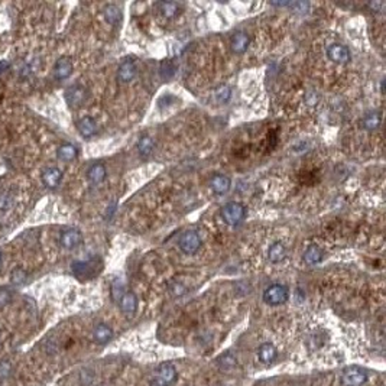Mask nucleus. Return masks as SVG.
I'll return each mask as SVG.
<instances>
[{"label":"nucleus","instance_id":"nucleus-1","mask_svg":"<svg viewBox=\"0 0 386 386\" xmlns=\"http://www.w3.org/2000/svg\"><path fill=\"white\" fill-rule=\"evenodd\" d=\"M73 273L78 279H93L103 269V262L100 258H90L87 261H76L71 265Z\"/></svg>","mask_w":386,"mask_h":386},{"label":"nucleus","instance_id":"nucleus-2","mask_svg":"<svg viewBox=\"0 0 386 386\" xmlns=\"http://www.w3.org/2000/svg\"><path fill=\"white\" fill-rule=\"evenodd\" d=\"M288 298H290V290L285 285H280V284H273V285L268 287L263 292V301L268 305H272V307L285 304Z\"/></svg>","mask_w":386,"mask_h":386},{"label":"nucleus","instance_id":"nucleus-3","mask_svg":"<svg viewBox=\"0 0 386 386\" xmlns=\"http://www.w3.org/2000/svg\"><path fill=\"white\" fill-rule=\"evenodd\" d=\"M244 216H246L244 207L240 203H236V201H230V203H227L222 208L223 220L229 226L240 224L243 222V219H244Z\"/></svg>","mask_w":386,"mask_h":386},{"label":"nucleus","instance_id":"nucleus-4","mask_svg":"<svg viewBox=\"0 0 386 386\" xmlns=\"http://www.w3.org/2000/svg\"><path fill=\"white\" fill-rule=\"evenodd\" d=\"M177 377H178V372H177V369L172 363H169V362H164V363H161L159 366L156 367V370H155V375L154 379H156L158 382H161V383H164L165 386H172L175 383V380H177Z\"/></svg>","mask_w":386,"mask_h":386},{"label":"nucleus","instance_id":"nucleus-5","mask_svg":"<svg viewBox=\"0 0 386 386\" xmlns=\"http://www.w3.org/2000/svg\"><path fill=\"white\" fill-rule=\"evenodd\" d=\"M367 375L360 367H347L341 375V385L343 386H363L366 383Z\"/></svg>","mask_w":386,"mask_h":386},{"label":"nucleus","instance_id":"nucleus-6","mask_svg":"<svg viewBox=\"0 0 386 386\" xmlns=\"http://www.w3.org/2000/svg\"><path fill=\"white\" fill-rule=\"evenodd\" d=\"M201 248V239L195 232H185L180 239V249L185 255H195Z\"/></svg>","mask_w":386,"mask_h":386},{"label":"nucleus","instance_id":"nucleus-7","mask_svg":"<svg viewBox=\"0 0 386 386\" xmlns=\"http://www.w3.org/2000/svg\"><path fill=\"white\" fill-rule=\"evenodd\" d=\"M65 100H67L69 107L83 106L84 101L87 100V90L83 87V86H80V84L71 86L67 90V93H65Z\"/></svg>","mask_w":386,"mask_h":386},{"label":"nucleus","instance_id":"nucleus-8","mask_svg":"<svg viewBox=\"0 0 386 386\" xmlns=\"http://www.w3.org/2000/svg\"><path fill=\"white\" fill-rule=\"evenodd\" d=\"M59 243L64 249L73 251L78 248L83 243V234L78 232L77 229H68L65 232L61 233L59 236Z\"/></svg>","mask_w":386,"mask_h":386},{"label":"nucleus","instance_id":"nucleus-9","mask_svg":"<svg viewBox=\"0 0 386 386\" xmlns=\"http://www.w3.org/2000/svg\"><path fill=\"white\" fill-rule=\"evenodd\" d=\"M327 57L336 64H346L350 61V51L341 44H331L327 48Z\"/></svg>","mask_w":386,"mask_h":386},{"label":"nucleus","instance_id":"nucleus-10","mask_svg":"<svg viewBox=\"0 0 386 386\" xmlns=\"http://www.w3.org/2000/svg\"><path fill=\"white\" fill-rule=\"evenodd\" d=\"M136 74H137V67H136L135 61L126 59V61H123V62L120 64V67H119L117 78H119V81H122V83H130V81L135 80Z\"/></svg>","mask_w":386,"mask_h":386},{"label":"nucleus","instance_id":"nucleus-11","mask_svg":"<svg viewBox=\"0 0 386 386\" xmlns=\"http://www.w3.org/2000/svg\"><path fill=\"white\" fill-rule=\"evenodd\" d=\"M119 305L126 317L132 319L137 311V298L133 292H125V295L119 301Z\"/></svg>","mask_w":386,"mask_h":386},{"label":"nucleus","instance_id":"nucleus-12","mask_svg":"<svg viewBox=\"0 0 386 386\" xmlns=\"http://www.w3.org/2000/svg\"><path fill=\"white\" fill-rule=\"evenodd\" d=\"M62 180V171L58 166H49L42 172V183L48 188H57Z\"/></svg>","mask_w":386,"mask_h":386},{"label":"nucleus","instance_id":"nucleus-13","mask_svg":"<svg viewBox=\"0 0 386 386\" xmlns=\"http://www.w3.org/2000/svg\"><path fill=\"white\" fill-rule=\"evenodd\" d=\"M73 74V61L67 57H62L57 61L55 67H54V76L58 81L67 80Z\"/></svg>","mask_w":386,"mask_h":386},{"label":"nucleus","instance_id":"nucleus-14","mask_svg":"<svg viewBox=\"0 0 386 386\" xmlns=\"http://www.w3.org/2000/svg\"><path fill=\"white\" fill-rule=\"evenodd\" d=\"M210 185H212L213 193L217 194V195H223V194H226L229 190H230V187H232V181H230V178H229V177L219 174L213 177L212 181H210Z\"/></svg>","mask_w":386,"mask_h":386},{"label":"nucleus","instance_id":"nucleus-15","mask_svg":"<svg viewBox=\"0 0 386 386\" xmlns=\"http://www.w3.org/2000/svg\"><path fill=\"white\" fill-rule=\"evenodd\" d=\"M77 127H78V132H80V135L83 136V137H86V139H90V137H93V136L97 133L96 120L90 116L83 117V119L78 122Z\"/></svg>","mask_w":386,"mask_h":386},{"label":"nucleus","instance_id":"nucleus-16","mask_svg":"<svg viewBox=\"0 0 386 386\" xmlns=\"http://www.w3.org/2000/svg\"><path fill=\"white\" fill-rule=\"evenodd\" d=\"M113 337V330L109 327L107 324H97L93 330V338L97 344H106Z\"/></svg>","mask_w":386,"mask_h":386},{"label":"nucleus","instance_id":"nucleus-17","mask_svg":"<svg viewBox=\"0 0 386 386\" xmlns=\"http://www.w3.org/2000/svg\"><path fill=\"white\" fill-rule=\"evenodd\" d=\"M106 175H107L106 166H104L103 164L91 165L87 171L88 181H90L91 184H96V185L103 183V181L106 180Z\"/></svg>","mask_w":386,"mask_h":386},{"label":"nucleus","instance_id":"nucleus-18","mask_svg":"<svg viewBox=\"0 0 386 386\" xmlns=\"http://www.w3.org/2000/svg\"><path fill=\"white\" fill-rule=\"evenodd\" d=\"M249 47V37L244 32H237L232 38V49L234 54H244Z\"/></svg>","mask_w":386,"mask_h":386},{"label":"nucleus","instance_id":"nucleus-19","mask_svg":"<svg viewBox=\"0 0 386 386\" xmlns=\"http://www.w3.org/2000/svg\"><path fill=\"white\" fill-rule=\"evenodd\" d=\"M285 256H287V248L280 241H275L268 251V259L272 263H279L285 259Z\"/></svg>","mask_w":386,"mask_h":386},{"label":"nucleus","instance_id":"nucleus-20","mask_svg":"<svg viewBox=\"0 0 386 386\" xmlns=\"http://www.w3.org/2000/svg\"><path fill=\"white\" fill-rule=\"evenodd\" d=\"M57 156H58L59 161H62V162H71V161H74L78 156V149L74 145H71V144H64V145H61L58 148Z\"/></svg>","mask_w":386,"mask_h":386},{"label":"nucleus","instance_id":"nucleus-21","mask_svg":"<svg viewBox=\"0 0 386 386\" xmlns=\"http://www.w3.org/2000/svg\"><path fill=\"white\" fill-rule=\"evenodd\" d=\"M258 356H259V360L263 363H270L278 356V350L270 343H263L258 350Z\"/></svg>","mask_w":386,"mask_h":386},{"label":"nucleus","instance_id":"nucleus-22","mask_svg":"<svg viewBox=\"0 0 386 386\" xmlns=\"http://www.w3.org/2000/svg\"><path fill=\"white\" fill-rule=\"evenodd\" d=\"M104 19L110 25H119V22L122 20V12L117 8L116 5H109L104 8Z\"/></svg>","mask_w":386,"mask_h":386},{"label":"nucleus","instance_id":"nucleus-23","mask_svg":"<svg viewBox=\"0 0 386 386\" xmlns=\"http://www.w3.org/2000/svg\"><path fill=\"white\" fill-rule=\"evenodd\" d=\"M304 261L307 262L308 265H317L320 262L323 261V252L317 246H309L308 249L305 251V255H304Z\"/></svg>","mask_w":386,"mask_h":386},{"label":"nucleus","instance_id":"nucleus-24","mask_svg":"<svg viewBox=\"0 0 386 386\" xmlns=\"http://www.w3.org/2000/svg\"><path fill=\"white\" fill-rule=\"evenodd\" d=\"M156 6H158L159 12L162 13V16L168 18V19L177 16V15H178V10H180L178 9V5H177V3H171V2H161V3H158Z\"/></svg>","mask_w":386,"mask_h":386},{"label":"nucleus","instance_id":"nucleus-25","mask_svg":"<svg viewBox=\"0 0 386 386\" xmlns=\"http://www.w3.org/2000/svg\"><path fill=\"white\" fill-rule=\"evenodd\" d=\"M137 151H139V154L142 155V156H145V158L152 154V151H154V141H152V137H149V136L141 137L139 142H137Z\"/></svg>","mask_w":386,"mask_h":386},{"label":"nucleus","instance_id":"nucleus-26","mask_svg":"<svg viewBox=\"0 0 386 386\" xmlns=\"http://www.w3.org/2000/svg\"><path fill=\"white\" fill-rule=\"evenodd\" d=\"M380 122H382V117L379 113H369L365 119H363V127L366 130H376L377 127L380 126Z\"/></svg>","mask_w":386,"mask_h":386},{"label":"nucleus","instance_id":"nucleus-27","mask_svg":"<svg viewBox=\"0 0 386 386\" xmlns=\"http://www.w3.org/2000/svg\"><path fill=\"white\" fill-rule=\"evenodd\" d=\"M12 203H13V197H12L9 188L0 190V212L9 210Z\"/></svg>","mask_w":386,"mask_h":386},{"label":"nucleus","instance_id":"nucleus-28","mask_svg":"<svg viewBox=\"0 0 386 386\" xmlns=\"http://www.w3.org/2000/svg\"><path fill=\"white\" fill-rule=\"evenodd\" d=\"M26 276H28L26 270L22 269V268H16V269L12 270V273H10V282L13 285H20V284H23L26 280Z\"/></svg>","mask_w":386,"mask_h":386},{"label":"nucleus","instance_id":"nucleus-29","mask_svg":"<svg viewBox=\"0 0 386 386\" xmlns=\"http://www.w3.org/2000/svg\"><path fill=\"white\" fill-rule=\"evenodd\" d=\"M123 295H125V288H123L122 280H115V282L112 284V299H113L115 302H119Z\"/></svg>","mask_w":386,"mask_h":386},{"label":"nucleus","instance_id":"nucleus-30","mask_svg":"<svg viewBox=\"0 0 386 386\" xmlns=\"http://www.w3.org/2000/svg\"><path fill=\"white\" fill-rule=\"evenodd\" d=\"M174 74V64H172L171 61H164V62H162V67H161V76H162V78H164V80H169V78H172Z\"/></svg>","mask_w":386,"mask_h":386},{"label":"nucleus","instance_id":"nucleus-31","mask_svg":"<svg viewBox=\"0 0 386 386\" xmlns=\"http://www.w3.org/2000/svg\"><path fill=\"white\" fill-rule=\"evenodd\" d=\"M216 97L220 103H227L232 97V90L227 87V86H222L220 88H217L216 91Z\"/></svg>","mask_w":386,"mask_h":386},{"label":"nucleus","instance_id":"nucleus-32","mask_svg":"<svg viewBox=\"0 0 386 386\" xmlns=\"http://www.w3.org/2000/svg\"><path fill=\"white\" fill-rule=\"evenodd\" d=\"M10 372H12V366H10L9 362H8V360L0 362V380L8 379L10 375Z\"/></svg>","mask_w":386,"mask_h":386},{"label":"nucleus","instance_id":"nucleus-33","mask_svg":"<svg viewBox=\"0 0 386 386\" xmlns=\"http://www.w3.org/2000/svg\"><path fill=\"white\" fill-rule=\"evenodd\" d=\"M10 301H12V294H10V291L6 290V288H2V290H0V308L6 307L8 304H10Z\"/></svg>","mask_w":386,"mask_h":386},{"label":"nucleus","instance_id":"nucleus-34","mask_svg":"<svg viewBox=\"0 0 386 386\" xmlns=\"http://www.w3.org/2000/svg\"><path fill=\"white\" fill-rule=\"evenodd\" d=\"M304 180H302V183L304 184H314L317 181V175H315V171H305L304 174Z\"/></svg>","mask_w":386,"mask_h":386},{"label":"nucleus","instance_id":"nucleus-35","mask_svg":"<svg viewBox=\"0 0 386 386\" xmlns=\"http://www.w3.org/2000/svg\"><path fill=\"white\" fill-rule=\"evenodd\" d=\"M226 362H223L224 363V366L226 367H233L236 363H237V360H236V357L233 356L232 353H227V355H224V357H223Z\"/></svg>","mask_w":386,"mask_h":386},{"label":"nucleus","instance_id":"nucleus-36","mask_svg":"<svg viewBox=\"0 0 386 386\" xmlns=\"http://www.w3.org/2000/svg\"><path fill=\"white\" fill-rule=\"evenodd\" d=\"M278 139H276V132H270L268 136V149H273L276 145Z\"/></svg>","mask_w":386,"mask_h":386},{"label":"nucleus","instance_id":"nucleus-37","mask_svg":"<svg viewBox=\"0 0 386 386\" xmlns=\"http://www.w3.org/2000/svg\"><path fill=\"white\" fill-rule=\"evenodd\" d=\"M172 292H174L175 295H183L184 292H185V288H184L183 285H180V284H175L174 287H172Z\"/></svg>","mask_w":386,"mask_h":386},{"label":"nucleus","instance_id":"nucleus-38","mask_svg":"<svg viewBox=\"0 0 386 386\" xmlns=\"http://www.w3.org/2000/svg\"><path fill=\"white\" fill-rule=\"evenodd\" d=\"M8 68H9V62L8 61H0V74L5 73Z\"/></svg>","mask_w":386,"mask_h":386},{"label":"nucleus","instance_id":"nucleus-39","mask_svg":"<svg viewBox=\"0 0 386 386\" xmlns=\"http://www.w3.org/2000/svg\"><path fill=\"white\" fill-rule=\"evenodd\" d=\"M0 266H2V252H0Z\"/></svg>","mask_w":386,"mask_h":386}]
</instances>
